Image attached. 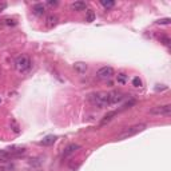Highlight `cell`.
<instances>
[{"label": "cell", "instance_id": "30bf717a", "mask_svg": "<svg viewBox=\"0 0 171 171\" xmlns=\"http://www.w3.org/2000/svg\"><path fill=\"white\" fill-rule=\"evenodd\" d=\"M32 12L35 15H38V16H43L45 12V8L43 4H35V5L32 7Z\"/></svg>", "mask_w": 171, "mask_h": 171}, {"label": "cell", "instance_id": "8fae6325", "mask_svg": "<svg viewBox=\"0 0 171 171\" xmlns=\"http://www.w3.org/2000/svg\"><path fill=\"white\" fill-rule=\"evenodd\" d=\"M86 7H87V5H86V3H84V1H75V3L71 4V10L76 11V12L86 10Z\"/></svg>", "mask_w": 171, "mask_h": 171}, {"label": "cell", "instance_id": "9a60e30c", "mask_svg": "<svg viewBox=\"0 0 171 171\" xmlns=\"http://www.w3.org/2000/svg\"><path fill=\"white\" fill-rule=\"evenodd\" d=\"M56 23H58V18H56L55 15H49L48 18H47V25L48 27H54Z\"/></svg>", "mask_w": 171, "mask_h": 171}, {"label": "cell", "instance_id": "52a82bcc", "mask_svg": "<svg viewBox=\"0 0 171 171\" xmlns=\"http://www.w3.org/2000/svg\"><path fill=\"white\" fill-rule=\"evenodd\" d=\"M8 152H10L11 158L14 159V158H19L21 155H24L25 148L24 147H11V148H8Z\"/></svg>", "mask_w": 171, "mask_h": 171}, {"label": "cell", "instance_id": "7a4b0ae2", "mask_svg": "<svg viewBox=\"0 0 171 171\" xmlns=\"http://www.w3.org/2000/svg\"><path fill=\"white\" fill-rule=\"evenodd\" d=\"M146 127L147 126H146V124H143V123H140V124H134V126H131V127H128V128L124 130L120 135H118L116 139H118V140L127 139V138H130V136H134V135H136V134H139V133H142V131H144Z\"/></svg>", "mask_w": 171, "mask_h": 171}, {"label": "cell", "instance_id": "e0dca14e", "mask_svg": "<svg viewBox=\"0 0 171 171\" xmlns=\"http://www.w3.org/2000/svg\"><path fill=\"white\" fill-rule=\"evenodd\" d=\"M116 80H118V83H120V84H126L127 83V75L126 73H118Z\"/></svg>", "mask_w": 171, "mask_h": 171}, {"label": "cell", "instance_id": "d6986e66", "mask_svg": "<svg viewBox=\"0 0 171 171\" xmlns=\"http://www.w3.org/2000/svg\"><path fill=\"white\" fill-rule=\"evenodd\" d=\"M159 40H161V43H163L164 45H170V43H171V40L167 38V36H161Z\"/></svg>", "mask_w": 171, "mask_h": 171}, {"label": "cell", "instance_id": "9c48e42d", "mask_svg": "<svg viewBox=\"0 0 171 171\" xmlns=\"http://www.w3.org/2000/svg\"><path fill=\"white\" fill-rule=\"evenodd\" d=\"M73 70L76 71L78 73H86V71H87V64L84 63V62H76V63L73 64Z\"/></svg>", "mask_w": 171, "mask_h": 171}, {"label": "cell", "instance_id": "ac0fdd59", "mask_svg": "<svg viewBox=\"0 0 171 171\" xmlns=\"http://www.w3.org/2000/svg\"><path fill=\"white\" fill-rule=\"evenodd\" d=\"M100 3H102V5L106 8H112L115 5V1H112V0H102Z\"/></svg>", "mask_w": 171, "mask_h": 171}, {"label": "cell", "instance_id": "2e32d148", "mask_svg": "<svg viewBox=\"0 0 171 171\" xmlns=\"http://www.w3.org/2000/svg\"><path fill=\"white\" fill-rule=\"evenodd\" d=\"M95 20V12L92 10H88L87 11V15H86V21L88 23H92Z\"/></svg>", "mask_w": 171, "mask_h": 171}, {"label": "cell", "instance_id": "5bb4252c", "mask_svg": "<svg viewBox=\"0 0 171 171\" xmlns=\"http://www.w3.org/2000/svg\"><path fill=\"white\" fill-rule=\"evenodd\" d=\"M11 159H12V158H11L8 150H0V162H1V163H5V162L11 161Z\"/></svg>", "mask_w": 171, "mask_h": 171}, {"label": "cell", "instance_id": "8992f818", "mask_svg": "<svg viewBox=\"0 0 171 171\" xmlns=\"http://www.w3.org/2000/svg\"><path fill=\"white\" fill-rule=\"evenodd\" d=\"M112 75H114V68L112 67H102L96 72V76L99 79H110Z\"/></svg>", "mask_w": 171, "mask_h": 171}, {"label": "cell", "instance_id": "7402d4cb", "mask_svg": "<svg viewBox=\"0 0 171 171\" xmlns=\"http://www.w3.org/2000/svg\"><path fill=\"white\" fill-rule=\"evenodd\" d=\"M170 21H171V19L170 18H164V19H161V20H158L157 23L158 24H170Z\"/></svg>", "mask_w": 171, "mask_h": 171}, {"label": "cell", "instance_id": "ffe728a7", "mask_svg": "<svg viewBox=\"0 0 171 171\" xmlns=\"http://www.w3.org/2000/svg\"><path fill=\"white\" fill-rule=\"evenodd\" d=\"M11 124H12V130H14L15 133L18 134V133H20V130H19V124L15 120H11Z\"/></svg>", "mask_w": 171, "mask_h": 171}, {"label": "cell", "instance_id": "3957f363", "mask_svg": "<svg viewBox=\"0 0 171 171\" xmlns=\"http://www.w3.org/2000/svg\"><path fill=\"white\" fill-rule=\"evenodd\" d=\"M15 67H16V70L23 72V71L28 70L30 67H31V60L30 58L25 55H21V56H18L16 60H15Z\"/></svg>", "mask_w": 171, "mask_h": 171}, {"label": "cell", "instance_id": "7c38bea8", "mask_svg": "<svg viewBox=\"0 0 171 171\" xmlns=\"http://www.w3.org/2000/svg\"><path fill=\"white\" fill-rule=\"evenodd\" d=\"M55 140H56V136L48 135V136H45L44 139L40 142V144H42V146H51V144L55 143Z\"/></svg>", "mask_w": 171, "mask_h": 171}, {"label": "cell", "instance_id": "cb8c5ba5", "mask_svg": "<svg viewBox=\"0 0 171 171\" xmlns=\"http://www.w3.org/2000/svg\"><path fill=\"white\" fill-rule=\"evenodd\" d=\"M58 1H48V5H56Z\"/></svg>", "mask_w": 171, "mask_h": 171}, {"label": "cell", "instance_id": "603a6c76", "mask_svg": "<svg viewBox=\"0 0 171 171\" xmlns=\"http://www.w3.org/2000/svg\"><path fill=\"white\" fill-rule=\"evenodd\" d=\"M30 164H31V166H40L42 162L39 161V159H31V161H30Z\"/></svg>", "mask_w": 171, "mask_h": 171}, {"label": "cell", "instance_id": "5b68a950", "mask_svg": "<svg viewBox=\"0 0 171 171\" xmlns=\"http://www.w3.org/2000/svg\"><path fill=\"white\" fill-rule=\"evenodd\" d=\"M123 99H124V95L120 91H111V92H108V103H110V106L116 104L119 102H122Z\"/></svg>", "mask_w": 171, "mask_h": 171}, {"label": "cell", "instance_id": "d4e9b609", "mask_svg": "<svg viewBox=\"0 0 171 171\" xmlns=\"http://www.w3.org/2000/svg\"><path fill=\"white\" fill-rule=\"evenodd\" d=\"M0 102H1V99H0Z\"/></svg>", "mask_w": 171, "mask_h": 171}, {"label": "cell", "instance_id": "6da1fadb", "mask_svg": "<svg viewBox=\"0 0 171 171\" xmlns=\"http://www.w3.org/2000/svg\"><path fill=\"white\" fill-rule=\"evenodd\" d=\"M88 100L91 102V104L96 106L99 108L107 107L110 106L108 103V94L107 92H96V94H91L88 95Z\"/></svg>", "mask_w": 171, "mask_h": 171}, {"label": "cell", "instance_id": "44dd1931", "mask_svg": "<svg viewBox=\"0 0 171 171\" xmlns=\"http://www.w3.org/2000/svg\"><path fill=\"white\" fill-rule=\"evenodd\" d=\"M133 84H134V87H140V86H142V80H140L139 78L136 76V78H134Z\"/></svg>", "mask_w": 171, "mask_h": 171}, {"label": "cell", "instance_id": "ba28073f", "mask_svg": "<svg viewBox=\"0 0 171 171\" xmlns=\"http://www.w3.org/2000/svg\"><path fill=\"white\" fill-rule=\"evenodd\" d=\"M79 148H80V146H79V144H75V143L68 144V146L64 148V151H63V158H68L70 155H72V154L76 152Z\"/></svg>", "mask_w": 171, "mask_h": 171}, {"label": "cell", "instance_id": "4fadbf2b", "mask_svg": "<svg viewBox=\"0 0 171 171\" xmlns=\"http://www.w3.org/2000/svg\"><path fill=\"white\" fill-rule=\"evenodd\" d=\"M118 112H120V111H119V110H118V111H112V112H108L107 115H106L104 118L102 119L100 124H102V126H103V124H106V123H108V122H110V120H112V119H114V116H115V115H118Z\"/></svg>", "mask_w": 171, "mask_h": 171}, {"label": "cell", "instance_id": "277c9868", "mask_svg": "<svg viewBox=\"0 0 171 171\" xmlns=\"http://www.w3.org/2000/svg\"><path fill=\"white\" fill-rule=\"evenodd\" d=\"M150 114H152V115L168 116L171 114V106L170 104H166V106H157V107H152L150 110Z\"/></svg>", "mask_w": 171, "mask_h": 171}]
</instances>
